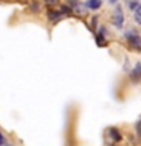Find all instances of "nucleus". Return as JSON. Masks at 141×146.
<instances>
[{"instance_id": "nucleus-10", "label": "nucleus", "mask_w": 141, "mask_h": 146, "mask_svg": "<svg viewBox=\"0 0 141 146\" xmlns=\"http://www.w3.org/2000/svg\"><path fill=\"white\" fill-rule=\"evenodd\" d=\"M38 9H40V6H38V5H32V11H38Z\"/></svg>"}, {"instance_id": "nucleus-3", "label": "nucleus", "mask_w": 141, "mask_h": 146, "mask_svg": "<svg viewBox=\"0 0 141 146\" xmlns=\"http://www.w3.org/2000/svg\"><path fill=\"white\" fill-rule=\"evenodd\" d=\"M140 76H141V62H136L134 70L130 72V78L135 81V79H140Z\"/></svg>"}, {"instance_id": "nucleus-11", "label": "nucleus", "mask_w": 141, "mask_h": 146, "mask_svg": "<svg viewBox=\"0 0 141 146\" xmlns=\"http://www.w3.org/2000/svg\"><path fill=\"white\" fill-rule=\"evenodd\" d=\"M68 11H70V8H68V6H62V12H68Z\"/></svg>"}, {"instance_id": "nucleus-5", "label": "nucleus", "mask_w": 141, "mask_h": 146, "mask_svg": "<svg viewBox=\"0 0 141 146\" xmlns=\"http://www.w3.org/2000/svg\"><path fill=\"white\" fill-rule=\"evenodd\" d=\"M109 135H111V139H114L115 141H120L121 140L120 132H118V129H115V128H111V129H109Z\"/></svg>"}, {"instance_id": "nucleus-13", "label": "nucleus", "mask_w": 141, "mask_h": 146, "mask_svg": "<svg viewBox=\"0 0 141 146\" xmlns=\"http://www.w3.org/2000/svg\"><path fill=\"white\" fill-rule=\"evenodd\" d=\"M109 2H111V3H115V2H117V0H109Z\"/></svg>"}, {"instance_id": "nucleus-7", "label": "nucleus", "mask_w": 141, "mask_h": 146, "mask_svg": "<svg viewBox=\"0 0 141 146\" xmlns=\"http://www.w3.org/2000/svg\"><path fill=\"white\" fill-rule=\"evenodd\" d=\"M61 17H62V12H59V11H50L49 12V18H50V20H59Z\"/></svg>"}, {"instance_id": "nucleus-9", "label": "nucleus", "mask_w": 141, "mask_h": 146, "mask_svg": "<svg viewBox=\"0 0 141 146\" xmlns=\"http://www.w3.org/2000/svg\"><path fill=\"white\" fill-rule=\"evenodd\" d=\"M97 44L105 46V40H103V36H102V35H97Z\"/></svg>"}, {"instance_id": "nucleus-4", "label": "nucleus", "mask_w": 141, "mask_h": 146, "mask_svg": "<svg viewBox=\"0 0 141 146\" xmlns=\"http://www.w3.org/2000/svg\"><path fill=\"white\" fill-rule=\"evenodd\" d=\"M86 6L90 9H99L102 6V0H88V2H86Z\"/></svg>"}, {"instance_id": "nucleus-12", "label": "nucleus", "mask_w": 141, "mask_h": 146, "mask_svg": "<svg viewBox=\"0 0 141 146\" xmlns=\"http://www.w3.org/2000/svg\"><path fill=\"white\" fill-rule=\"evenodd\" d=\"M47 2H49L50 5H52V3H56V0H47Z\"/></svg>"}, {"instance_id": "nucleus-8", "label": "nucleus", "mask_w": 141, "mask_h": 146, "mask_svg": "<svg viewBox=\"0 0 141 146\" xmlns=\"http://www.w3.org/2000/svg\"><path fill=\"white\" fill-rule=\"evenodd\" d=\"M135 129H136V134H138L141 137V120L140 122H136V125H135Z\"/></svg>"}, {"instance_id": "nucleus-16", "label": "nucleus", "mask_w": 141, "mask_h": 146, "mask_svg": "<svg viewBox=\"0 0 141 146\" xmlns=\"http://www.w3.org/2000/svg\"><path fill=\"white\" fill-rule=\"evenodd\" d=\"M112 146H115V145H112Z\"/></svg>"}, {"instance_id": "nucleus-2", "label": "nucleus", "mask_w": 141, "mask_h": 146, "mask_svg": "<svg viewBox=\"0 0 141 146\" xmlns=\"http://www.w3.org/2000/svg\"><path fill=\"white\" fill-rule=\"evenodd\" d=\"M112 23L115 27H121L123 26V12H121V6H117L115 9V14H114V18H112Z\"/></svg>"}, {"instance_id": "nucleus-1", "label": "nucleus", "mask_w": 141, "mask_h": 146, "mask_svg": "<svg viewBox=\"0 0 141 146\" xmlns=\"http://www.w3.org/2000/svg\"><path fill=\"white\" fill-rule=\"evenodd\" d=\"M125 36H126L127 43L130 44L132 49H135V50H140L141 49V38H140L138 34H135V32H127Z\"/></svg>"}, {"instance_id": "nucleus-15", "label": "nucleus", "mask_w": 141, "mask_h": 146, "mask_svg": "<svg viewBox=\"0 0 141 146\" xmlns=\"http://www.w3.org/2000/svg\"><path fill=\"white\" fill-rule=\"evenodd\" d=\"M2 143H3V140H0V146H2Z\"/></svg>"}, {"instance_id": "nucleus-6", "label": "nucleus", "mask_w": 141, "mask_h": 146, "mask_svg": "<svg viewBox=\"0 0 141 146\" xmlns=\"http://www.w3.org/2000/svg\"><path fill=\"white\" fill-rule=\"evenodd\" d=\"M134 18L138 25H141V5H138V6L134 9Z\"/></svg>"}, {"instance_id": "nucleus-14", "label": "nucleus", "mask_w": 141, "mask_h": 146, "mask_svg": "<svg viewBox=\"0 0 141 146\" xmlns=\"http://www.w3.org/2000/svg\"><path fill=\"white\" fill-rule=\"evenodd\" d=\"M0 140H3V135H2V132H0Z\"/></svg>"}]
</instances>
